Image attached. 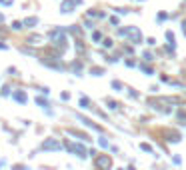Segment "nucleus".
I'll return each mask as SVG.
<instances>
[{
    "label": "nucleus",
    "mask_w": 186,
    "mask_h": 170,
    "mask_svg": "<svg viewBox=\"0 0 186 170\" xmlns=\"http://www.w3.org/2000/svg\"><path fill=\"white\" fill-rule=\"evenodd\" d=\"M178 120H180L182 124H186V112H184V110H182V112H178Z\"/></svg>",
    "instance_id": "obj_2"
},
{
    "label": "nucleus",
    "mask_w": 186,
    "mask_h": 170,
    "mask_svg": "<svg viewBox=\"0 0 186 170\" xmlns=\"http://www.w3.org/2000/svg\"><path fill=\"white\" fill-rule=\"evenodd\" d=\"M140 148L144 150V152H152V146H150V144H146V142H144V144H140Z\"/></svg>",
    "instance_id": "obj_3"
},
{
    "label": "nucleus",
    "mask_w": 186,
    "mask_h": 170,
    "mask_svg": "<svg viewBox=\"0 0 186 170\" xmlns=\"http://www.w3.org/2000/svg\"><path fill=\"white\" fill-rule=\"evenodd\" d=\"M104 46H106V48H112V40H110V38L104 40Z\"/></svg>",
    "instance_id": "obj_6"
},
{
    "label": "nucleus",
    "mask_w": 186,
    "mask_h": 170,
    "mask_svg": "<svg viewBox=\"0 0 186 170\" xmlns=\"http://www.w3.org/2000/svg\"><path fill=\"white\" fill-rule=\"evenodd\" d=\"M182 30H184V34H186V20L182 22Z\"/></svg>",
    "instance_id": "obj_8"
},
{
    "label": "nucleus",
    "mask_w": 186,
    "mask_h": 170,
    "mask_svg": "<svg viewBox=\"0 0 186 170\" xmlns=\"http://www.w3.org/2000/svg\"><path fill=\"white\" fill-rule=\"evenodd\" d=\"M112 88H116V90H120V88H122V84H120V82H116V80H114V82H112Z\"/></svg>",
    "instance_id": "obj_5"
},
{
    "label": "nucleus",
    "mask_w": 186,
    "mask_h": 170,
    "mask_svg": "<svg viewBox=\"0 0 186 170\" xmlns=\"http://www.w3.org/2000/svg\"><path fill=\"white\" fill-rule=\"evenodd\" d=\"M142 56H144V60H146V62H150V60H154V56L150 54V52H144V54H142Z\"/></svg>",
    "instance_id": "obj_4"
},
{
    "label": "nucleus",
    "mask_w": 186,
    "mask_h": 170,
    "mask_svg": "<svg viewBox=\"0 0 186 170\" xmlns=\"http://www.w3.org/2000/svg\"><path fill=\"white\" fill-rule=\"evenodd\" d=\"M166 18H168V16L164 14V12H160V14H158V20H166Z\"/></svg>",
    "instance_id": "obj_7"
},
{
    "label": "nucleus",
    "mask_w": 186,
    "mask_h": 170,
    "mask_svg": "<svg viewBox=\"0 0 186 170\" xmlns=\"http://www.w3.org/2000/svg\"><path fill=\"white\" fill-rule=\"evenodd\" d=\"M96 164H98V168H102V170H110V166H112V160L108 158V156H98L96 158Z\"/></svg>",
    "instance_id": "obj_1"
}]
</instances>
